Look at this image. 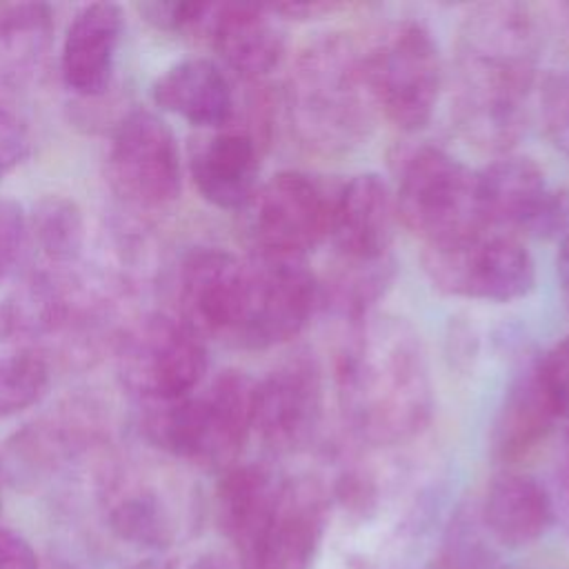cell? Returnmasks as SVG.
Instances as JSON below:
<instances>
[{"label":"cell","instance_id":"cell-28","mask_svg":"<svg viewBox=\"0 0 569 569\" xmlns=\"http://www.w3.org/2000/svg\"><path fill=\"white\" fill-rule=\"evenodd\" d=\"M53 29V9L47 2H0V47L9 56L40 51Z\"/></svg>","mask_w":569,"mask_h":569},{"label":"cell","instance_id":"cell-7","mask_svg":"<svg viewBox=\"0 0 569 569\" xmlns=\"http://www.w3.org/2000/svg\"><path fill=\"white\" fill-rule=\"evenodd\" d=\"M340 184L307 171H278L260 182L242 213L249 256L307 260L329 240Z\"/></svg>","mask_w":569,"mask_h":569},{"label":"cell","instance_id":"cell-1","mask_svg":"<svg viewBox=\"0 0 569 569\" xmlns=\"http://www.w3.org/2000/svg\"><path fill=\"white\" fill-rule=\"evenodd\" d=\"M540 49L538 22L520 2H482L465 13L453 47L451 116L469 144L507 153L520 140Z\"/></svg>","mask_w":569,"mask_h":569},{"label":"cell","instance_id":"cell-38","mask_svg":"<svg viewBox=\"0 0 569 569\" xmlns=\"http://www.w3.org/2000/svg\"><path fill=\"white\" fill-rule=\"evenodd\" d=\"M191 569H229L224 562H220L218 558H202L200 562H196Z\"/></svg>","mask_w":569,"mask_h":569},{"label":"cell","instance_id":"cell-27","mask_svg":"<svg viewBox=\"0 0 569 569\" xmlns=\"http://www.w3.org/2000/svg\"><path fill=\"white\" fill-rule=\"evenodd\" d=\"M29 236L38 251L56 267L78 260L84 247V218L80 207L67 196H44L27 218Z\"/></svg>","mask_w":569,"mask_h":569},{"label":"cell","instance_id":"cell-5","mask_svg":"<svg viewBox=\"0 0 569 569\" xmlns=\"http://www.w3.org/2000/svg\"><path fill=\"white\" fill-rule=\"evenodd\" d=\"M393 198L398 222L425 247L453 244L489 229L480 207L478 171L436 144H416L398 158Z\"/></svg>","mask_w":569,"mask_h":569},{"label":"cell","instance_id":"cell-6","mask_svg":"<svg viewBox=\"0 0 569 569\" xmlns=\"http://www.w3.org/2000/svg\"><path fill=\"white\" fill-rule=\"evenodd\" d=\"M365 67L378 116L400 131L427 127L442 89V60L431 31L416 20L387 24L365 47Z\"/></svg>","mask_w":569,"mask_h":569},{"label":"cell","instance_id":"cell-11","mask_svg":"<svg viewBox=\"0 0 569 569\" xmlns=\"http://www.w3.org/2000/svg\"><path fill=\"white\" fill-rule=\"evenodd\" d=\"M107 180L111 191L136 211H162L182 191V158L173 129L156 111L124 113L109 142Z\"/></svg>","mask_w":569,"mask_h":569},{"label":"cell","instance_id":"cell-29","mask_svg":"<svg viewBox=\"0 0 569 569\" xmlns=\"http://www.w3.org/2000/svg\"><path fill=\"white\" fill-rule=\"evenodd\" d=\"M540 118L551 144L569 158V71L549 73L542 80Z\"/></svg>","mask_w":569,"mask_h":569},{"label":"cell","instance_id":"cell-31","mask_svg":"<svg viewBox=\"0 0 569 569\" xmlns=\"http://www.w3.org/2000/svg\"><path fill=\"white\" fill-rule=\"evenodd\" d=\"M209 2H182V0H151L138 2L136 11L153 29L164 33H182L200 29L207 16Z\"/></svg>","mask_w":569,"mask_h":569},{"label":"cell","instance_id":"cell-32","mask_svg":"<svg viewBox=\"0 0 569 569\" xmlns=\"http://www.w3.org/2000/svg\"><path fill=\"white\" fill-rule=\"evenodd\" d=\"M29 238L27 213L13 198L0 196V280L18 264Z\"/></svg>","mask_w":569,"mask_h":569},{"label":"cell","instance_id":"cell-18","mask_svg":"<svg viewBox=\"0 0 569 569\" xmlns=\"http://www.w3.org/2000/svg\"><path fill=\"white\" fill-rule=\"evenodd\" d=\"M124 33V9L116 2L80 7L62 40L60 76L69 91L80 98L102 96L116 71Z\"/></svg>","mask_w":569,"mask_h":569},{"label":"cell","instance_id":"cell-33","mask_svg":"<svg viewBox=\"0 0 569 569\" xmlns=\"http://www.w3.org/2000/svg\"><path fill=\"white\" fill-rule=\"evenodd\" d=\"M31 151V136L24 120L0 104V178L13 171Z\"/></svg>","mask_w":569,"mask_h":569},{"label":"cell","instance_id":"cell-34","mask_svg":"<svg viewBox=\"0 0 569 569\" xmlns=\"http://www.w3.org/2000/svg\"><path fill=\"white\" fill-rule=\"evenodd\" d=\"M549 493H551V502H553L556 522H560V527L569 536V436L562 440V445L553 458Z\"/></svg>","mask_w":569,"mask_h":569},{"label":"cell","instance_id":"cell-21","mask_svg":"<svg viewBox=\"0 0 569 569\" xmlns=\"http://www.w3.org/2000/svg\"><path fill=\"white\" fill-rule=\"evenodd\" d=\"M478 191L489 229L529 236L553 187L536 160L505 153L478 171Z\"/></svg>","mask_w":569,"mask_h":569},{"label":"cell","instance_id":"cell-26","mask_svg":"<svg viewBox=\"0 0 569 569\" xmlns=\"http://www.w3.org/2000/svg\"><path fill=\"white\" fill-rule=\"evenodd\" d=\"M109 527L140 547L160 549L171 542V518L162 498L149 485H122L116 480L109 491Z\"/></svg>","mask_w":569,"mask_h":569},{"label":"cell","instance_id":"cell-22","mask_svg":"<svg viewBox=\"0 0 569 569\" xmlns=\"http://www.w3.org/2000/svg\"><path fill=\"white\" fill-rule=\"evenodd\" d=\"M282 476L260 462H236L220 471L216 485V518L238 560L244 558L264 533L278 505Z\"/></svg>","mask_w":569,"mask_h":569},{"label":"cell","instance_id":"cell-37","mask_svg":"<svg viewBox=\"0 0 569 569\" xmlns=\"http://www.w3.org/2000/svg\"><path fill=\"white\" fill-rule=\"evenodd\" d=\"M556 276H558V287L562 291V298L569 305V229L560 238V249L556 256Z\"/></svg>","mask_w":569,"mask_h":569},{"label":"cell","instance_id":"cell-8","mask_svg":"<svg viewBox=\"0 0 569 569\" xmlns=\"http://www.w3.org/2000/svg\"><path fill=\"white\" fill-rule=\"evenodd\" d=\"M204 340L176 313L153 311L120 340L118 376L144 405L171 402L207 380Z\"/></svg>","mask_w":569,"mask_h":569},{"label":"cell","instance_id":"cell-14","mask_svg":"<svg viewBox=\"0 0 569 569\" xmlns=\"http://www.w3.org/2000/svg\"><path fill=\"white\" fill-rule=\"evenodd\" d=\"M329 520V493L311 476L284 478L276 511L238 569H313Z\"/></svg>","mask_w":569,"mask_h":569},{"label":"cell","instance_id":"cell-4","mask_svg":"<svg viewBox=\"0 0 569 569\" xmlns=\"http://www.w3.org/2000/svg\"><path fill=\"white\" fill-rule=\"evenodd\" d=\"M253 393L256 378L224 369L184 398L147 405L142 436L167 456L224 471L253 433Z\"/></svg>","mask_w":569,"mask_h":569},{"label":"cell","instance_id":"cell-3","mask_svg":"<svg viewBox=\"0 0 569 569\" xmlns=\"http://www.w3.org/2000/svg\"><path fill=\"white\" fill-rule=\"evenodd\" d=\"M284 111L293 136L309 151L345 156L362 147L378 118L365 47L345 31L309 38L289 67Z\"/></svg>","mask_w":569,"mask_h":569},{"label":"cell","instance_id":"cell-19","mask_svg":"<svg viewBox=\"0 0 569 569\" xmlns=\"http://www.w3.org/2000/svg\"><path fill=\"white\" fill-rule=\"evenodd\" d=\"M478 518L485 533L507 549L533 545L556 522L549 489L518 469H502L491 478Z\"/></svg>","mask_w":569,"mask_h":569},{"label":"cell","instance_id":"cell-2","mask_svg":"<svg viewBox=\"0 0 569 569\" xmlns=\"http://www.w3.org/2000/svg\"><path fill=\"white\" fill-rule=\"evenodd\" d=\"M336 393L358 440L396 447L420 436L433 413V382L416 327L378 311L351 322L336 358Z\"/></svg>","mask_w":569,"mask_h":569},{"label":"cell","instance_id":"cell-16","mask_svg":"<svg viewBox=\"0 0 569 569\" xmlns=\"http://www.w3.org/2000/svg\"><path fill=\"white\" fill-rule=\"evenodd\" d=\"M396 224L393 189L373 171L356 173L336 193L329 229L333 256L349 260L391 256Z\"/></svg>","mask_w":569,"mask_h":569},{"label":"cell","instance_id":"cell-20","mask_svg":"<svg viewBox=\"0 0 569 569\" xmlns=\"http://www.w3.org/2000/svg\"><path fill=\"white\" fill-rule=\"evenodd\" d=\"M151 100L158 109L213 131L227 127L236 113V93L227 71L202 56L167 67L151 84Z\"/></svg>","mask_w":569,"mask_h":569},{"label":"cell","instance_id":"cell-10","mask_svg":"<svg viewBox=\"0 0 569 569\" xmlns=\"http://www.w3.org/2000/svg\"><path fill=\"white\" fill-rule=\"evenodd\" d=\"M431 284L456 298L513 302L536 287V260L518 236L487 229L473 238L422 249Z\"/></svg>","mask_w":569,"mask_h":569},{"label":"cell","instance_id":"cell-9","mask_svg":"<svg viewBox=\"0 0 569 569\" xmlns=\"http://www.w3.org/2000/svg\"><path fill=\"white\" fill-rule=\"evenodd\" d=\"M176 316L202 340L242 349L251 302L253 264L220 247L189 249L176 269Z\"/></svg>","mask_w":569,"mask_h":569},{"label":"cell","instance_id":"cell-13","mask_svg":"<svg viewBox=\"0 0 569 569\" xmlns=\"http://www.w3.org/2000/svg\"><path fill=\"white\" fill-rule=\"evenodd\" d=\"M253 305L242 349L262 351L296 338L320 309V282L307 260L249 256Z\"/></svg>","mask_w":569,"mask_h":569},{"label":"cell","instance_id":"cell-30","mask_svg":"<svg viewBox=\"0 0 569 569\" xmlns=\"http://www.w3.org/2000/svg\"><path fill=\"white\" fill-rule=\"evenodd\" d=\"M533 365L558 420H569V333L533 358Z\"/></svg>","mask_w":569,"mask_h":569},{"label":"cell","instance_id":"cell-23","mask_svg":"<svg viewBox=\"0 0 569 569\" xmlns=\"http://www.w3.org/2000/svg\"><path fill=\"white\" fill-rule=\"evenodd\" d=\"M556 422L558 416L531 360L516 371L502 393L489 433L491 458L505 469L516 467L549 438Z\"/></svg>","mask_w":569,"mask_h":569},{"label":"cell","instance_id":"cell-36","mask_svg":"<svg viewBox=\"0 0 569 569\" xmlns=\"http://www.w3.org/2000/svg\"><path fill=\"white\" fill-rule=\"evenodd\" d=\"M264 4L280 20H311L340 9L333 2H264Z\"/></svg>","mask_w":569,"mask_h":569},{"label":"cell","instance_id":"cell-24","mask_svg":"<svg viewBox=\"0 0 569 569\" xmlns=\"http://www.w3.org/2000/svg\"><path fill=\"white\" fill-rule=\"evenodd\" d=\"M396 280V260H349L333 256L331 267L320 282V309H331L340 318L356 322L376 311V305L389 293Z\"/></svg>","mask_w":569,"mask_h":569},{"label":"cell","instance_id":"cell-12","mask_svg":"<svg viewBox=\"0 0 569 569\" xmlns=\"http://www.w3.org/2000/svg\"><path fill=\"white\" fill-rule=\"evenodd\" d=\"M325 382L313 353L300 349L256 380L253 431L278 453L307 449L322 425Z\"/></svg>","mask_w":569,"mask_h":569},{"label":"cell","instance_id":"cell-25","mask_svg":"<svg viewBox=\"0 0 569 569\" xmlns=\"http://www.w3.org/2000/svg\"><path fill=\"white\" fill-rule=\"evenodd\" d=\"M51 365L47 353L24 338L0 340V418L36 407L49 391Z\"/></svg>","mask_w":569,"mask_h":569},{"label":"cell","instance_id":"cell-15","mask_svg":"<svg viewBox=\"0 0 569 569\" xmlns=\"http://www.w3.org/2000/svg\"><path fill=\"white\" fill-rule=\"evenodd\" d=\"M200 31L222 64L244 82H262L284 58V36L264 2H209Z\"/></svg>","mask_w":569,"mask_h":569},{"label":"cell","instance_id":"cell-35","mask_svg":"<svg viewBox=\"0 0 569 569\" xmlns=\"http://www.w3.org/2000/svg\"><path fill=\"white\" fill-rule=\"evenodd\" d=\"M0 569H38L31 545L9 529H0Z\"/></svg>","mask_w":569,"mask_h":569},{"label":"cell","instance_id":"cell-17","mask_svg":"<svg viewBox=\"0 0 569 569\" xmlns=\"http://www.w3.org/2000/svg\"><path fill=\"white\" fill-rule=\"evenodd\" d=\"M264 147L240 124L200 138L189 156V173L200 198L222 211H242L260 180Z\"/></svg>","mask_w":569,"mask_h":569}]
</instances>
